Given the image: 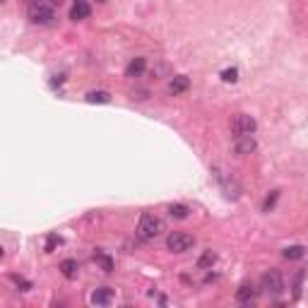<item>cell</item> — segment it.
I'll use <instances>...</instances> for the list:
<instances>
[{
    "label": "cell",
    "instance_id": "1",
    "mask_svg": "<svg viewBox=\"0 0 308 308\" xmlns=\"http://www.w3.org/2000/svg\"><path fill=\"white\" fill-rule=\"evenodd\" d=\"M27 17H29L34 24H46L48 27V24L55 22V10L46 0H29V3H27Z\"/></svg>",
    "mask_w": 308,
    "mask_h": 308
},
{
    "label": "cell",
    "instance_id": "2",
    "mask_svg": "<svg viewBox=\"0 0 308 308\" xmlns=\"http://www.w3.org/2000/svg\"><path fill=\"white\" fill-rule=\"evenodd\" d=\"M164 231V221L154 217V214H142L140 217V224H137V236L142 238V241H152V238H157L159 234Z\"/></svg>",
    "mask_w": 308,
    "mask_h": 308
},
{
    "label": "cell",
    "instance_id": "3",
    "mask_svg": "<svg viewBox=\"0 0 308 308\" xmlns=\"http://www.w3.org/2000/svg\"><path fill=\"white\" fill-rule=\"evenodd\" d=\"M193 243H195V238L190 234H186V231H174L171 236L166 238V248L174 251V253H186V251L193 248Z\"/></svg>",
    "mask_w": 308,
    "mask_h": 308
},
{
    "label": "cell",
    "instance_id": "4",
    "mask_svg": "<svg viewBox=\"0 0 308 308\" xmlns=\"http://www.w3.org/2000/svg\"><path fill=\"white\" fill-rule=\"evenodd\" d=\"M260 286H262V289H265L268 294L277 296V294L284 292V279H282V275H279L277 270H270V272H265V275H262Z\"/></svg>",
    "mask_w": 308,
    "mask_h": 308
},
{
    "label": "cell",
    "instance_id": "5",
    "mask_svg": "<svg viewBox=\"0 0 308 308\" xmlns=\"http://www.w3.org/2000/svg\"><path fill=\"white\" fill-rule=\"evenodd\" d=\"M231 130L234 135H253L255 133V118L248 116V113H238L231 120Z\"/></svg>",
    "mask_w": 308,
    "mask_h": 308
},
{
    "label": "cell",
    "instance_id": "6",
    "mask_svg": "<svg viewBox=\"0 0 308 308\" xmlns=\"http://www.w3.org/2000/svg\"><path fill=\"white\" fill-rule=\"evenodd\" d=\"M255 147H258V142H255L253 135H236V145H234L236 154H241V157H245V154H253Z\"/></svg>",
    "mask_w": 308,
    "mask_h": 308
},
{
    "label": "cell",
    "instance_id": "7",
    "mask_svg": "<svg viewBox=\"0 0 308 308\" xmlns=\"http://www.w3.org/2000/svg\"><path fill=\"white\" fill-rule=\"evenodd\" d=\"M89 15H92V8H89L87 0H75V5L70 10V19L79 22V19H87Z\"/></svg>",
    "mask_w": 308,
    "mask_h": 308
},
{
    "label": "cell",
    "instance_id": "8",
    "mask_svg": "<svg viewBox=\"0 0 308 308\" xmlns=\"http://www.w3.org/2000/svg\"><path fill=\"white\" fill-rule=\"evenodd\" d=\"M217 178H219L221 188H224V193H227V198H231V200L241 198V186H238L236 181H229V178H224L221 174H217Z\"/></svg>",
    "mask_w": 308,
    "mask_h": 308
},
{
    "label": "cell",
    "instance_id": "9",
    "mask_svg": "<svg viewBox=\"0 0 308 308\" xmlns=\"http://www.w3.org/2000/svg\"><path fill=\"white\" fill-rule=\"evenodd\" d=\"M188 87H190V79L186 77V75H176L174 79H171V85H169V92L171 94H183V92H188Z\"/></svg>",
    "mask_w": 308,
    "mask_h": 308
},
{
    "label": "cell",
    "instance_id": "10",
    "mask_svg": "<svg viewBox=\"0 0 308 308\" xmlns=\"http://www.w3.org/2000/svg\"><path fill=\"white\" fill-rule=\"evenodd\" d=\"M92 301H94L96 306H109L111 301H113V289H109V286L96 289V292L92 294Z\"/></svg>",
    "mask_w": 308,
    "mask_h": 308
},
{
    "label": "cell",
    "instance_id": "11",
    "mask_svg": "<svg viewBox=\"0 0 308 308\" xmlns=\"http://www.w3.org/2000/svg\"><path fill=\"white\" fill-rule=\"evenodd\" d=\"M94 262L104 270V272H113V258L104 253L101 248H96V253H94Z\"/></svg>",
    "mask_w": 308,
    "mask_h": 308
},
{
    "label": "cell",
    "instance_id": "12",
    "mask_svg": "<svg viewBox=\"0 0 308 308\" xmlns=\"http://www.w3.org/2000/svg\"><path fill=\"white\" fill-rule=\"evenodd\" d=\"M253 299H255L253 284H241L236 289V301H238V303H248V301H253Z\"/></svg>",
    "mask_w": 308,
    "mask_h": 308
},
{
    "label": "cell",
    "instance_id": "13",
    "mask_svg": "<svg viewBox=\"0 0 308 308\" xmlns=\"http://www.w3.org/2000/svg\"><path fill=\"white\" fill-rule=\"evenodd\" d=\"M145 68H147V60L145 58H135V60H130V65H128V77H140L145 72Z\"/></svg>",
    "mask_w": 308,
    "mask_h": 308
},
{
    "label": "cell",
    "instance_id": "14",
    "mask_svg": "<svg viewBox=\"0 0 308 308\" xmlns=\"http://www.w3.org/2000/svg\"><path fill=\"white\" fill-rule=\"evenodd\" d=\"M85 99H87V104H109L111 94L109 92H104V89H94V92H89Z\"/></svg>",
    "mask_w": 308,
    "mask_h": 308
},
{
    "label": "cell",
    "instance_id": "15",
    "mask_svg": "<svg viewBox=\"0 0 308 308\" xmlns=\"http://www.w3.org/2000/svg\"><path fill=\"white\" fill-rule=\"evenodd\" d=\"M77 270H79V265H77V260H72V258L60 262V272H63V277H68V279H72V277L77 275Z\"/></svg>",
    "mask_w": 308,
    "mask_h": 308
},
{
    "label": "cell",
    "instance_id": "16",
    "mask_svg": "<svg viewBox=\"0 0 308 308\" xmlns=\"http://www.w3.org/2000/svg\"><path fill=\"white\" fill-rule=\"evenodd\" d=\"M303 255H306V248H303V245H289V248H284L286 260H301Z\"/></svg>",
    "mask_w": 308,
    "mask_h": 308
},
{
    "label": "cell",
    "instance_id": "17",
    "mask_svg": "<svg viewBox=\"0 0 308 308\" xmlns=\"http://www.w3.org/2000/svg\"><path fill=\"white\" fill-rule=\"evenodd\" d=\"M214 260H217V255L212 253V251H205V253L200 255V260H198V268L200 270H207V268H212Z\"/></svg>",
    "mask_w": 308,
    "mask_h": 308
},
{
    "label": "cell",
    "instance_id": "18",
    "mask_svg": "<svg viewBox=\"0 0 308 308\" xmlns=\"http://www.w3.org/2000/svg\"><path fill=\"white\" fill-rule=\"evenodd\" d=\"M169 214H171L174 219H186V217L190 214V210L186 205H171L169 207Z\"/></svg>",
    "mask_w": 308,
    "mask_h": 308
},
{
    "label": "cell",
    "instance_id": "19",
    "mask_svg": "<svg viewBox=\"0 0 308 308\" xmlns=\"http://www.w3.org/2000/svg\"><path fill=\"white\" fill-rule=\"evenodd\" d=\"M277 198H279V193H277V190H272V193H270V195H268V200L262 202V212H270V210L275 207Z\"/></svg>",
    "mask_w": 308,
    "mask_h": 308
},
{
    "label": "cell",
    "instance_id": "20",
    "mask_svg": "<svg viewBox=\"0 0 308 308\" xmlns=\"http://www.w3.org/2000/svg\"><path fill=\"white\" fill-rule=\"evenodd\" d=\"M221 79H224V82H231V85H234V82L238 79V70H236V68H227V70L221 72Z\"/></svg>",
    "mask_w": 308,
    "mask_h": 308
},
{
    "label": "cell",
    "instance_id": "21",
    "mask_svg": "<svg viewBox=\"0 0 308 308\" xmlns=\"http://www.w3.org/2000/svg\"><path fill=\"white\" fill-rule=\"evenodd\" d=\"M10 279H12L17 286H22V292H29V289H32V282H27V279L19 275H10Z\"/></svg>",
    "mask_w": 308,
    "mask_h": 308
},
{
    "label": "cell",
    "instance_id": "22",
    "mask_svg": "<svg viewBox=\"0 0 308 308\" xmlns=\"http://www.w3.org/2000/svg\"><path fill=\"white\" fill-rule=\"evenodd\" d=\"M58 243H60V238L55 236V234H51V236L46 238V253H51V251H53V248H55Z\"/></svg>",
    "mask_w": 308,
    "mask_h": 308
},
{
    "label": "cell",
    "instance_id": "23",
    "mask_svg": "<svg viewBox=\"0 0 308 308\" xmlns=\"http://www.w3.org/2000/svg\"><path fill=\"white\" fill-rule=\"evenodd\" d=\"M96 3H106V0H96Z\"/></svg>",
    "mask_w": 308,
    "mask_h": 308
}]
</instances>
